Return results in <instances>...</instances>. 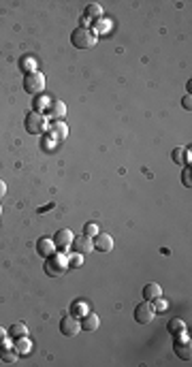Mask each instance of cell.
Segmentation results:
<instances>
[{"instance_id":"obj_1","label":"cell","mask_w":192,"mask_h":367,"mask_svg":"<svg viewBox=\"0 0 192 367\" xmlns=\"http://www.w3.org/2000/svg\"><path fill=\"white\" fill-rule=\"evenodd\" d=\"M66 271H69V256H66V254L56 252L45 261V273H47L49 278H60Z\"/></svg>"},{"instance_id":"obj_2","label":"cell","mask_w":192,"mask_h":367,"mask_svg":"<svg viewBox=\"0 0 192 367\" xmlns=\"http://www.w3.org/2000/svg\"><path fill=\"white\" fill-rule=\"evenodd\" d=\"M96 41H98V37H96L90 28H77L71 35V43H73V47H77V49H92Z\"/></svg>"},{"instance_id":"obj_3","label":"cell","mask_w":192,"mask_h":367,"mask_svg":"<svg viewBox=\"0 0 192 367\" xmlns=\"http://www.w3.org/2000/svg\"><path fill=\"white\" fill-rule=\"evenodd\" d=\"M24 128H26L28 135H43V133H47L49 122H47V117H45L43 114L30 111V114L26 116V120H24Z\"/></svg>"},{"instance_id":"obj_4","label":"cell","mask_w":192,"mask_h":367,"mask_svg":"<svg viewBox=\"0 0 192 367\" xmlns=\"http://www.w3.org/2000/svg\"><path fill=\"white\" fill-rule=\"evenodd\" d=\"M24 90H26V94H30V97H38V94H43V90H45V75H43L41 71L26 75L24 77Z\"/></svg>"},{"instance_id":"obj_5","label":"cell","mask_w":192,"mask_h":367,"mask_svg":"<svg viewBox=\"0 0 192 367\" xmlns=\"http://www.w3.org/2000/svg\"><path fill=\"white\" fill-rule=\"evenodd\" d=\"M60 333L64 337H77L81 333V320L75 316H64L60 320Z\"/></svg>"},{"instance_id":"obj_6","label":"cell","mask_w":192,"mask_h":367,"mask_svg":"<svg viewBox=\"0 0 192 367\" xmlns=\"http://www.w3.org/2000/svg\"><path fill=\"white\" fill-rule=\"evenodd\" d=\"M173 350L175 354H177L182 361H190L192 357V344H190V337H186V333H182V335H177L173 340Z\"/></svg>"},{"instance_id":"obj_7","label":"cell","mask_w":192,"mask_h":367,"mask_svg":"<svg viewBox=\"0 0 192 367\" xmlns=\"http://www.w3.org/2000/svg\"><path fill=\"white\" fill-rule=\"evenodd\" d=\"M154 316H156V309L150 301H143L134 308V320H137L139 325H150L152 320H154Z\"/></svg>"},{"instance_id":"obj_8","label":"cell","mask_w":192,"mask_h":367,"mask_svg":"<svg viewBox=\"0 0 192 367\" xmlns=\"http://www.w3.org/2000/svg\"><path fill=\"white\" fill-rule=\"evenodd\" d=\"M73 239H75V235H73V231L71 229H60L58 233L54 235V244H56V248L58 250H62V252H69V248L73 246Z\"/></svg>"},{"instance_id":"obj_9","label":"cell","mask_w":192,"mask_h":367,"mask_svg":"<svg viewBox=\"0 0 192 367\" xmlns=\"http://www.w3.org/2000/svg\"><path fill=\"white\" fill-rule=\"evenodd\" d=\"M45 117L52 122H62L66 117V105L62 103V100H52L49 109L45 111Z\"/></svg>"},{"instance_id":"obj_10","label":"cell","mask_w":192,"mask_h":367,"mask_svg":"<svg viewBox=\"0 0 192 367\" xmlns=\"http://www.w3.org/2000/svg\"><path fill=\"white\" fill-rule=\"evenodd\" d=\"M73 252H77V254H90V252H94V244H92V237H88V235H79L73 239Z\"/></svg>"},{"instance_id":"obj_11","label":"cell","mask_w":192,"mask_h":367,"mask_svg":"<svg viewBox=\"0 0 192 367\" xmlns=\"http://www.w3.org/2000/svg\"><path fill=\"white\" fill-rule=\"evenodd\" d=\"M92 244L96 252H111L114 250V237L109 233H98L92 237Z\"/></svg>"},{"instance_id":"obj_12","label":"cell","mask_w":192,"mask_h":367,"mask_svg":"<svg viewBox=\"0 0 192 367\" xmlns=\"http://www.w3.org/2000/svg\"><path fill=\"white\" fill-rule=\"evenodd\" d=\"M37 252L41 254L43 258H49L52 254L58 252V248H56V244H54L52 237H41V239L37 241Z\"/></svg>"},{"instance_id":"obj_13","label":"cell","mask_w":192,"mask_h":367,"mask_svg":"<svg viewBox=\"0 0 192 367\" xmlns=\"http://www.w3.org/2000/svg\"><path fill=\"white\" fill-rule=\"evenodd\" d=\"M13 348H15V352H18L19 357H26V354L32 352V340L28 335L19 337V340H13Z\"/></svg>"},{"instance_id":"obj_14","label":"cell","mask_w":192,"mask_h":367,"mask_svg":"<svg viewBox=\"0 0 192 367\" xmlns=\"http://www.w3.org/2000/svg\"><path fill=\"white\" fill-rule=\"evenodd\" d=\"M171 158H173V162H175V165L186 167V165H188V162H190V152H188V148H184V145H179V148H175V150H173Z\"/></svg>"},{"instance_id":"obj_15","label":"cell","mask_w":192,"mask_h":367,"mask_svg":"<svg viewBox=\"0 0 192 367\" xmlns=\"http://www.w3.org/2000/svg\"><path fill=\"white\" fill-rule=\"evenodd\" d=\"M162 297V286L156 284V282H150V284L143 286V299L145 301H154V299Z\"/></svg>"},{"instance_id":"obj_16","label":"cell","mask_w":192,"mask_h":367,"mask_svg":"<svg viewBox=\"0 0 192 367\" xmlns=\"http://www.w3.org/2000/svg\"><path fill=\"white\" fill-rule=\"evenodd\" d=\"M49 105H52V98H49L47 94H38V97H35V100H32V111L45 116V111L49 109Z\"/></svg>"},{"instance_id":"obj_17","label":"cell","mask_w":192,"mask_h":367,"mask_svg":"<svg viewBox=\"0 0 192 367\" xmlns=\"http://www.w3.org/2000/svg\"><path fill=\"white\" fill-rule=\"evenodd\" d=\"M98 325H100V320H98V316H96L94 312H88L81 318V331H96L98 329Z\"/></svg>"},{"instance_id":"obj_18","label":"cell","mask_w":192,"mask_h":367,"mask_svg":"<svg viewBox=\"0 0 192 367\" xmlns=\"http://www.w3.org/2000/svg\"><path fill=\"white\" fill-rule=\"evenodd\" d=\"M88 312H90V303L83 301V299H79V301H75L71 306V316H75V318H79V320H81Z\"/></svg>"},{"instance_id":"obj_19","label":"cell","mask_w":192,"mask_h":367,"mask_svg":"<svg viewBox=\"0 0 192 367\" xmlns=\"http://www.w3.org/2000/svg\"><path fill=\"white\" fill-rule=\"evenodd\" d=\"M167 329H169V333H171L173 337H177V335H182V333L188 331V327H186V323L182 318H173V320H169Z\"/></svg>"},{"instance_id":"obj_20","label":"cell","mask_w":192,"mask_h":367,"mask_svg":"<svg viewBox=\"0 0 192 367\" xmlns=\"http://www.w3.org/2000/svg\"><path fill=\"white\" fill-rule=\"evenodd\" d=\"M7 335L11 337V340H19V337H26L28 335V327L24 323H13L9 327Z\"/></svg>"},{"instance_id":"obj_21","label":"cell","mask_w":192,"mask_h":367,"mask_svg":"<svg viewBox=\"0 0 192 367\" xmlns=\"http://www.w3.org/2000/svg\"><path fill=\"white\" fill-rule=\"evenodd\" d=\"M19 69L24 71L26 75H30V73H37L38 71V62H37V58H32V56H26V58H21Z\"/></svg>"},{"instance_id":"obj_22","label":"cell","mask_w":192,"mask_h":367,"mask_svg":"<svg viewBox=\"0 0 192 367\" xmlns=\"http://www.w3.org/2000/svg\"><path fill=\"white\" fill-rule=\"evenodd\" d=\"M52 135L58 141H62L66 135H69V126H66L64 122H52Z\"/></svg>"},{"instance_id":"obj_23","label":"cell","mask_w":192,"mask_h":367,"mask_svg":"<svg viewBox=\"0 0 192 367\" xmlns=\"http://www.w3.org/2000/svg\"><path fill=\"white\" fill-rule=\"evenodd\" d=\"M66 256H69V269H77V267H81V263H83V254L66 252Z\"/></svg>"},{"instance_id":"obj_24","label":"cell","mask_w":192,"mask_h":367,"mask_svg":"<svg viewBox=\"0 0 192 367\" xmlns=\"http://www.w3.org/2000/svg\"><path fill=\"white\" fill-rule=\"evenodd\" d=\"M86 13L90 15V18H94V19H98V18H103V7L100 4H88V9H86Z\"/></svg>"},{"instance_id":"obj_25","label":"cell","mask_w":192,"mask_h":367,"mask_svg":"<svg viewBox=\"0 0 192 367\" xmlns=\"http://www.w3.org/2000/svg\"><path fill=\"white\" fill-rule=\"evenodd\" d=\"M154 309H156V312H167V309H169V301H167V299H162V297L154 299Z\"/></svg>"},{"instance_id":"obj_26","label":"cell","mask_w":192,"mask_h":367,"mask_svg":"<svg viewBox=\"0 0 192 367\" xmlns=\"http://www.w3.org/2000/svg\"><path fill=\"white\" fill-rule=\"evenodd\" d=\"M100 231H98V227H96L94 222H88L86 227H83V235H88V237H94V235H98Z\"/></svg>"},{"instance_id":"obj_27","label":"cell","mask_w":192,"mask_h":367,"mask_svg":"<svg viewBox=\"0 0 192 367\" xmlns=\"http://www.w3.org/2000/svg\"><path fill=\"white\" fill-rule=\"evenodd\" d=\"M182 184L186 186V188H190V186H192V175H190V169L188 167H184V171H182Z\"/></svg>"},{"instance_id":"obj_28","label":"cell","mask_w":192,"mask_h":367,"mask_svg":"<svg viewBox=\"0 0 192 367\" xmlns=\"http://www.w3.org/2000/svg\"><path fill=\"white\" fill-rule=\"evenodd\" d=\"M182 105L186 107V109H190V107H192V100H190V94H186V97H184V100H182Z\"/></svg>"},{"instance_id":"obj_29","label":"cell","mask_w":192,"mask_h":367,"mask_svg":"<svg viewBox=\"0 0 192 367\" xmlns=\"http://www.w3.org/2000/svg\"><path fill=\"white\" fill-rule=\"evenodd\" d=\"M4 194H7V184H4L2 179H0V199H2Z\"/></svg>"},{"instance_id":"obj_30","label":"cell","mask_w":192,"mask_h":367,"mask_svg":"<svg viewBox=\"0 0 192 367\" xmlns=\"http://www.w3.org/2000/svg\"><path fill=\"white\" fill-rule=\"evenodd\" d=\"M4 337H7V331H4L2 327H0V344H2V340H4Z\"/></svg>"},{"instance_id":"obj_31","label":"cell","mask_w":192,"mask_h":367,"mask_svg":"<svg viewBox=\"0 0 192 367\" xmlns=\"http://www.w3.org/2000/svg\"><path fill=\"white\" fill-rule=\"evenodd\" d=\"M0 216H2V205H0Z\"/></svg>"},{"instance_id":"obj_32","label":"cell","mask_w":192,"mask_h":367,"mask_svg":"<svg viewBox=\"0 0 192 367\" xmlns=\"http://www.w3.org/2000/svg\"><path fill=\"white\" fill-rule=\"evenodd\" d=\"M0 363H2V357H0Z\"/></svg>"}]
</instances>
